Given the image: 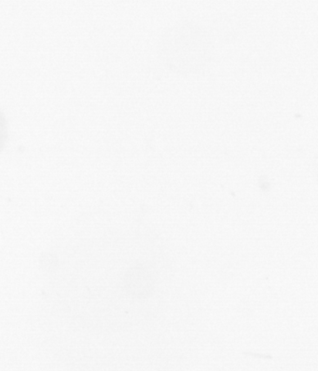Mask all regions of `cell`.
Masks as SVG:
<instances>
[{
  "label": "cell",
  "mask_w": 318,
  "mask_h": 371,
  "mask_svg": "<svg viewBox=\"0 0 318 371\" xmlns=\"http://www.w3.org/2000/svg\"><path fill=\"white\" fill-rule=\"evenodd\" d=\"M159 52L168 68L193 73L205 66L211 58V37L199 23L181 21L168 27L161 36Z\"/></svg>",
  "instance_id": "obj_1"
},
{
  "label": "cell",
  "mask_w": 318,
  "mask_h": 371,
  "mask_svg": "<svg viewBox=\"0 0 318 371\" xmlns=\"http://www.w3.org/2000/svg\"><path fill=\"white\" fill-rule=\"evenodd\" d=\"M8 121L4 113L0 110V150H1L8 139Z\"/></svg>",
  "instance_id": "obj_2"
}]
</instances>
